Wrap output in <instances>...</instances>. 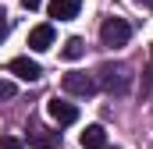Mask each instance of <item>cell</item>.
I'll list each match as a JSON object with an SVG mask.
<instances>
[{
  "label": "cell",
  "instance_id": "cell-1",
  "mask_svg": "<svg viewBox=\"0 0 153 149\" xmlns=\"http://www.w3.org/2000/svg\"><path fill=\"white\" fill-rule=\"evenodd\" d=\"M100 85H103L107 92L125 96V92H128V85H132V74H128L125 64H103V68H100Z\"/></svg>",
  "mask_w": 153,
  "mask_h": 149
},
{
  "label": "cell",
  "instance_id": "cell-2",
  "mask_svg": "<svg viewBox=\"0 0 153 149\" xmlns=\"http://www.w3.org/2000/svg\"><path fill=\"white\" fill-rule=\"evenodd\" d=\"M128 39H132V25H128L125 18H107V21L100 25V43L111 46V50H114V46H125Z\"/></svg>",
  "mask_w": 153,
  "mask_h": 149
},
{
  "label": "cell",
  "instance_id": "cell-3",
  "mask_svg": "<svg viewBox=\"0 0 153 149\" xmlns=\"http://www.w3.org/2000/svg\"><path fill=\"white\" fill-rule=\"evenodd\" d=\"M64 92H71V96H93L96 92V78L85 71H68L64 74Z\"/></svg>",
  "mask_w": 153,
  "mask_h": 149
},
{
  "label": "cell",
  "instance_id": "cell-4",
  "mask_svg": "<svg viewBox=\"0 0 153 149\" xmlns=\"http://www.w3.org/2000/svg\"><path fill=\"white\" fill-rule=\"evenodd\" d=\"M46 114H50L57 124H75L78 121V107L75 103H64V100H50V103H46Z\"/></svg>",
  "mask_w": 153,
  "mask_h": 149
},
{
  "label": "cell",
  "instance_id": "cell-5",
  "mask_svg": "<svg viewBox=\"0 0 153 149\" xmlns=\"http://www.w3.org/2000/svg\"><path fill=\"white\" fill-rule=\"evenodd\" d=\"M7 68H11V74H18L22 82H36L39 74H43V68H39L32 57H14V60H11Z\"/></svg>",
  "mask_w": 153,
  "mask_h": 149
},
{
  "label": "cell",
  "instance_id": "cell-6",
  "mask_svg": "<svg viewBox=\"0 0 153 149\" xmlns=\"http://www.w3.org/2000/svg\"><path fill=\"white\" fill-rule=\"evenodd\" d=\"M78 11H82V0H53L50 4V18H57V21H71V18H78Z\"/></svg>",
  "mask_w": 153,
  "mask_h": 149
},
{
  "label": "cell",
  "instance_id": "cell-7",
  "mask_svg": "<svg viewBox=\"0 0 153 149\" xmlns=\"http://www.w3.org/2000/svg\"><path fill=\"white\" fill-rule=\"evenodd\" d=\"M29 46L39 50V53L50 50V46H53V25H36V29L29 32Z\"/></svg>",
  "mask_w": 153,
  "mask_h": 149
},
{
  "label": "cell",
  "instance_id": "cell-8",
  "mask_svg": "<svg viewBox=\"0 0 153 149\" xmlns=\"http://www.w3.org/2000/svg\"><path fill=\"white\" fill-rule=\"evenodd\" d=\"M82 149H103L107 146V131H103V124H89L85 131H82Z\"/></svg>",
  "mask_w": 153,
  "mask_h": 149
},
{
  "label": "cell",
  "instance_id": "cell-9",
  "mask_svg": "<svg viewBox=\"0 0 153 149\" xmlns=\"http://www.w3.org/2000/svg\"><path fill=\"white\" fill-rule=\"evenodd\" d=\"M61 142V131H46V128H32V135H29V146L32 149H50Z\"/></svg>",
  "mask_w": 153,
  "mask_h": 149
},
{
  "label": "cell",
  "instance_id": "cell-10",
  "mask_svg": "<svg viewBox=\"0 0 153 149\" xmlns=\"http://www.w3.org/2000/svg\"><path fill=\"white\" fill-rule=\"evenodd\" d=\"M61 53H64L68 60H78V57L85 53V46H82V39H78V36H71V39H64V50H61Z\"/></svg>",
  "mask_w": 153,
  "mask_h": 149
},
{
  "label": "cell",
  "instance_id": "cell-11",
  "mask_svg": "<svg viewBox=\"0 0 153 149\" xmlns=\"http://www.w3.org/2000/svg\"><path fill=\"white\" fill-rule=\"evenodd\" d=\"M0 149H25V142L14 135H0Z\"/></svg>",
  "mask_w": 153,
  "mask_h": 149
},
{
  "label": "cell",
  "instance_id": "cell-12",
  "mask_svg": "<svg viewBox=\"0 0 153 149\" xmlns=\"http://www.w3.org/2000/svg\"><path fill=\"white\" fill-rule=\"evenodd\" d=\"M11 96H14V82L0 78V100H11Z\"/></svg>",
  "mask_w": 153,
  "mask_h": 149
},
{
  "label": "cell",
  "instance_id": "cell-13",
  "mask_svg": "<svg viewBox=\"0 0 153 149\" xmlns=\"http://www.w3.org/2000/svg\"><path fill=\"white\" fill-rule=\"evenodd\" d=\"M7 32H11V25H7V18H0V43L7 39Z\"/></svg>",
  "mask_w": 153,
  "mask_h": 149
},
{
  "label": "cell",
  "instance_id": "cell-14",
  "mask_svg": "<svg viewBox=\"0 0 153 149\" xmlns=\"http://www.w3.org/2000/svg\"><path fill=\"white\" fill-rule=\"evenodd\" d=\"M39 4H43V0H22V7H25V11H36Z\"/></svg>",
  "mask_w": 153,
  "mask_h": 149
},
{
  "label": "cell",
  "instance_id": "cell-15",
  "mask_svg": "<svg viewBox=\"0 0 153 149\" xmlns=\"http://www.w3.org/2000/svg\"><path fill=\"white\" fill-rule=\"evenodd\" d=\"M135 4H150V7H153V0H135Z\"/></svg>",
  "mask_w": 153,
  "mask_h": 149
},
{
  "label": "cell",
  "instance_id": "cell-16",
  "mask_svg": "<svg viewBox=\"0 0 153 149\" xmlns=\"http://www.w3.org/2000/svg\"><path fill=\"white\" fill-rule=\"evenodd\" d=\"M150 53H153V46H150Z\"/></svg>",
  "mask_w": 153,
  "mask_h": 149
}]
</instances>
